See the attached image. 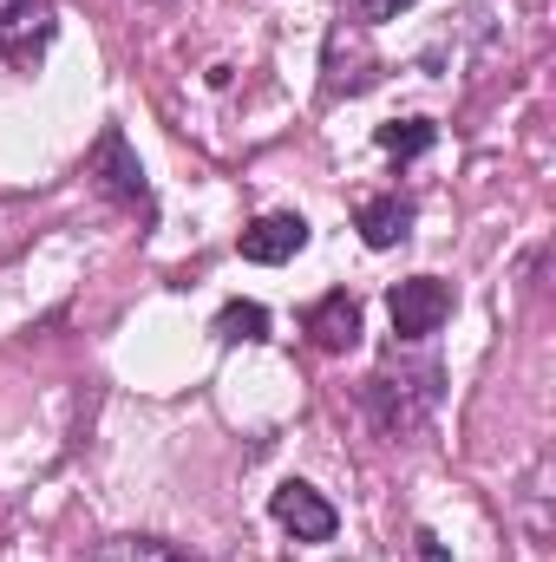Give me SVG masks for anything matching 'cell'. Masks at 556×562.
I'll use <instances>...</instances> for the list:
<instances>
[{"label": "cell", "instance_id": "3", "mask_svg": "<svg viewBox=\"0 0 556 562\" xmlns=\"http://www.w3.org/2000/svg\"><path fill=\"white\" fill-rule=\"evenodd\" d=\"M269 517H276L294 543H334V530H341L334 504H327L314 484H301V477H288V484L269 491Z\"/></svg>", "mask_w": 556, "mask_h": 562}, {"label": "cell", "instance_id": "4", "mask_svg": "<svg viewBox=\"0 0 556 562\" xmlns=\"http://www.w3.org/2000/svg\"><path fill=\"white\" fill-rule=\"evenodd\" d=\"M92 177L125 203V210H138V216H151V183H144V164L132 157V144H125V132L112 125L105 138H99V150H92Z\"/></svg>", "mask_w": 556, "mask_h": 562}, {"label": "cell", "instance_id": "7", "mask_svg": "<svg viewBox=\"0 0 556 562\" xmlns=\"http://www.w3.org/2000/svg\"><path fill=\"white\" fill-rule=\"evenodd\" d=\"M53 40V0H0V59H33Z\"/></svg>", "mask_w": 556, "mask_h": 562}, {"label": "cell", "instance_id": "11", "mask_svg": "<svg viewBox=\"0 0 556 562\" xmlns=\"http://www.w3.org/2000/svg\"><path fill=\"white\" fill-rule=\"evenodd\" d=\"M269 307L263 301H230L223 314H216V340H269Z\"/></svg>", "mask_w": 556, "mask_h": 562}, {"label": "cell", "instance_id": "10", "mask_svg": "<svg viewBox=\"0 0 556 562\" xmlns=\"http://www.w3.org/2000/svg\"><path fill=\"white\" fill-rule=\"evenodd\" d=\"M374 144L387 150V157H425L432 144H438V125L432 119H393V125H380Z\"/></svg>", "mask_w": 556, "mask_h": 562}, {"label": "cell", "instance_id": "1", "mask_svg": "<svg viewBox=\"0 0 556 562\" xmlns=\"http://www.w3.org/2000/svg\"><path fill=\"white\" fill-rule=\"evenodd\" d=\"M438 393H445V367L438 360H413V367L393 360V367H380L367 380V413L380 419V431L407 438V431H419V425L432 419Z\"/></svg>", "mask_w": 556, "mask_h": 562}, {"label": "cell", "instance_id": "9", "mask_svg": "<svg viewBox=\"0 0 556 562\" xmlns=\"http://www.w3.org/2000/svg\"><path fill=\"white\" fill-rule=\"evenodd\" d=\"M92 562H197V557L164 543V537H112V543L92 550Z\"/></svg>", "mask_w": 556, "mask_h": 562}, {"label": "cell", "instance_id": "13", "mask_svg": "<svg viewBox=\"0 0 556 562\" xmlns=\"http://www.w3.org/2000/svg\"><path fill=\"white\" fill-rule=\"evenodd\" d=\"M400 7H413V0H360L367 20H387V13H400Z\"/></svg>", "mask_w": 556, "mask_h": 562}, {"label": "cell", "instance_id": "2", "mask_svg": "<svg viewBox=\"0 0 556 562\" xmlns=\"http://www.w3.org/2000/svg\"><path fill=\"white\" fill-rule=\"evenodd\" d=\"M387 314H393V334L400 340H432L452 314V288L438 276H413V281H393L387 294Z\"/></svg>", "mask_w": 556, "mask_h": 562}, {"label": "cell", "instance_id": "6", "mask_svg": "<svg viewBox=\"0 0 556 562\" xmlns=\"http://www.w3.org/2000/svg\"><path fill=\"white\" fill-rule=\"evenodd\" d=\"M236 249H243V262H263V269H276V262H294V256L308 249V223H301L294 210H276V216L249 223Z\"/></svg>", "mask_w": 556, "mask_h": 562}, {"label": "cell", "instance_id": "12", "mask_svg": "<svg viewBox=\"0 0 556 562\" xmlns=\"http://www.w3.org/2000/svg\"><path fill=\"white\" fill-rule=\"evenodd\" d=\"M413 543H419V562H452V550H445V543H438L432 530H419Z\"/></svg>", "mask_w": 556, "mask_h": 562}, {"label": "cell", "instance_id": "5", "mask_svg": "<svg viewBox=\"0 0 556 562\" xmlns=\"http://www.w3.org/2000/svg\"><path fill=\"white\" fill-rule=\"evenodd\" d=\"M301 327H308V340H314L321 353H347V347H360V301H354L347 288H334V294H321V301L301 314Z\"/></svg>", "mask_w": 556, "mask_h": 562}, {"label": "cell", "instance_id": "8", "mask_svg": "<svg viewBox=\"0 0 556 562\" xmlns=\"http://www.w3.org/2000/svg\"><path fill=\"white\" fill-rule=\"evenodd\" d=\"M354 223H360V243H367V249H393V243L413 236V203H407L400 190H387V196H367Z\"/></svg>", "mask_w": 556, "mask_h": 562}]
</instances>
